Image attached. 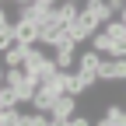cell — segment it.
<instances>
[{
  "label": "cell",
  "instance_id": "obj_1",
  "mask_svg": "<svg viewBox=\"0 0 126 126\" xmlns=\"http://www.w3.org/2000/svg\"><path fill=\"white\" fill-rule=\"evenodd\" d=\"M77 94H60L56 98V105L49 109V116H53V126H67L74 116H77Z\"/></svg>",
  "mask_w": 126,
  "mask_h": 126
},
{
  "label": "cell",
  "instance_id": "obj_2",
  "mask_svg": "<svg viewBox=\"0 0 126 126\" xmlns=\"http://www.w3.org/2000/svg\"><path fill=\"white\" fill-rule=\"evenodd\" d=\"M102 28V21L98 18H91L88 11H81V18L74 21V28H70V35H74V42H91V35Z\"/></svg>",
  "mask_w": 126,
  "mask_h": 126
},
{
  "label": "cell",
  "instance_id": "obj_3",
  "mask_svg": "<svg viewBox=\"0 0 126 126\" xmlns=\"http://www.w3.org/2000/svg\"><path fill=\"white\" fill-rule=\"evenodd\" d=\"M77 70H81V74L88 77L91 84H98V81H102V77H98V70H102V53H98V49L84 53L81 60H77Z\"/></svg>",
  "mask_w": 126,
  "mask_h": 126
},
{
  "label": "cell",
  "instance_id": "obj_4",
  "mask_svg": "<svg viewBox=\"0 0 126 126\" xmlns=\"http://www.w3.org/2000/svg\"><path fill=\"white\" fill-rule=\"evenodd\" d=\"M98 77H102V81H126V56H109V60H102Z\"/></svg>",
  "mask_w": 126,
  "mask_h": 126
},
{
  "label": "cell",
  "instance_id": "obj_5",
  "mask_svg": "<svg viewBox=\"0 0 126 126\" xmlns=\"http://www.w3.org/2000/svg\"><path fill=\"white\" fill-rule=\"evenodd\" d=\"M60 94H63V91H56L53 84H39V88H35V98H32V109H39V112H49V109L56 105Z\"/></svg>",
  "mask_w": 126,
  "mask_h": 126
},
{
  "label": "cell",
  "instance_id": "obj_6",
  "mask_svg": "<svg viewBox=\"0 0 126 126\" xmlns=\"http://www.w3.org/2000/svg\"><path fill=\"white\" fill-rule=\"evenodd\" d=\"M74 49H77V42H74V39H70V42H63V46H56V49H53V56H56V63H60V67H67V70H70V63H77Z\"/></svg>",
  "mask_w": 126,
  "mask_h": 126
},
{
  "label": "cell",
  "instance_id": "obj_7",
  "mask_svg": "<svg viewBox=\"0 0 126 126\" xmlns=\"http://www.w3.org/2000/svg\"><path fill=\"white\" fill-rule=\"evenodd\" d=\"M84 11L91 14V18H98L102 25L112 18V7H109V0H88V4H84Z\"/></svg>",
  "mask_w": 126,
  "mask_h": 126
},
{
  "label": "cell",
  "instance_id": "obj_8",
  "mask_svg": "<svg viewBox=\"0 0 126 126\" xmlns=\"http://www.w3.org/2000/svg\"><path fill=\"white\" fill-rule=\"evenodd\" d=\"M102 126H126V109L123 105H109L105 109V119H98Z\"/></svg>",
  "mask_w": 126,
  "mask_h": 126
},
{
  "label": "cell",
  "instance_id": "obj_9",
  "mask_svg": "<svg viewBox=\"0 0 126 126\" xmlns=\"http://www.w3.org/2000/svg\"><path fill=\"white\" fill-rule=\"evenodd\" d=\"M91 49H98V53H112V35H109L105 28H98L91 35Z\"/></svg>",
  "mask_w": 126,
  "mask_h": 126
},
{
  "label": "cell",
  "instance_id": "obj_10",
  "mask_svg": "<svg viewBox=\"0 0 126 126\" xmlns=\"http://www.w3.org/2000/svg\"><path fill=\"white\" fill-rule=\"evenodd\" d=\"M0 123H4V126H21L25 116L18 112V105H14V109H4V112H0Z\"/></svg>",
  "mask_w": 126,
  "mask_h": 126
},
{
  "label": "cell",
  "instance_id": "obj_11",
  "mask_svg": "<svg viewBox=\"0 0 126 126\" xmlns=\"http://www.w3.org/2000/svg\"><path fill=\"white\" fill-rule=\"evenodd\" d=\"M14 35V28H11V18L7 14H0V39H11Z\"/></svg>",
  "mask_w": 126,
  "mask_h": 126
},
{
  "label": "cell",
  "instance_id": "obj_12",
  "mask_svg": "<svg viewBox=\"0 0 126 126\" xmlns=\"http://www.w3.org/2000/svg\"><path fill=\"white\" fill-rule=\"evenodd\" d=\"M109 56H126V35L123 39H112V53Z\"/></svg>",
  "mask_w": 126,
  "mask_h": 126
},
{
  "label": "cell",
  "instance_id": "obj_13",
  "mask_svg": "<svg viewBox=\"0 0 126 126\" xmlns=\"http://www.w3.org/2000/svg\"><path fill=\"white\" fill-rule=\"evenodd\" d=\"M109 7H112V14H123V7H126V0H109Z\"/></svg>",
  "mask_w": 126,
  "mask_h": 126
},
{
  "label": "cell",
  "instance_id": "obj_14",
  "mask_svg": "<svg viewBox=\"0 0 126 126\" xmlns=\"http://www.w3.org/2000/svg\"><path fill=\"white\" fill-rule=\"evenodd\" d=\"M88 123H91V119H88V116H81V112H77V116L70 119V126H88Z\"/></svg>",
  "mask_w": 126,
  "mask_h": 126
},
{
  "label": "cell",
  "instance_id": "obj_15",
  "mask_svg": "<svg viewBox=\"0 0 126 126\" xmlns=\"http://www.w3.org/2000/svg\"><path fill=\"white\" fill-rule=\"evenodd\" d=\"M119 18H123V21H126V7H123V14H119Z\"/></svg>",
  "mask_w": 126,
  "mask_h": 126
},
{
  "label": "cell",
  "instance_id": "obj_16",
  "mask_svg": "<svg viewBox=\"0 0 126 126\" xmlns=\"http://www.w3.org/2000/svg\"><path fill=\"white\" fill-rule=\"evenodd\" d=\"M18 4H32V0H18Z\"/></svg>",
  "mask_w": 126,
  "mask_h": 126
}]
</instances>
